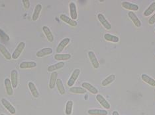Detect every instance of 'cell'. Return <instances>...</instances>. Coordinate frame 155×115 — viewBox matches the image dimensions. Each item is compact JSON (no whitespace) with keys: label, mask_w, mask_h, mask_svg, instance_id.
I'll list each match as a JSON object with an SVG mask.
<instances>
[{"label":"cell","mask_w":155,"mask_h":115,"mask_svg":"<svg viewBox=\"0 0 155 115\" xmlns=\"http://www.w3.org/2000/svg\"><path fill=\"white\" fill-rule=\"evenodd\" d=\"M0 53H1L3 56H4L7 60H11L12 59V55L10 54L7 49L5 46L0 43Z\"/></svg>","instance_id":"19"},{"label":"cell","mask_w":155,"mask_h":115,"mask_svg":"<svg viewBox=\"0 0 155 115\" xmlns=\"http://www.w3.org/2000/svg\"><path fill=\"white\" fill-rule=\"evenodd\" d=\"M81 86L86 90H88V91L92 93V94H97V93H98V90L94 86H92L91 84L88 83V82H84V83L81 84Z\"/></svg>","instance_id":"13"},{"label":"cell","mask_w":155,"mask_h":115,"mask_svg":"<svg viewBox=\"0 0 155 115\" xmlns=\"http://www.w3.org/2000/svg\"><path fill=\"white\" fill-rule=\"evenodd\" d=\"M22 3L23 4V7L25 9H28L30 7V5L31 4H30V1H29V0H23Z\"/></svg>","instance_id":"33"},{"label":"cell","mask_w":155,"mask_h":115,"mask_svg":"<svg viewBox=\"0 0 155 115\" xmlns=\"http://www.w3.org/2000/svg\"><path fill=\"white\" fill-rule=\"evenodd\" d=\"M70 92L73 94H84L86 93V90L81 87H71L70 88Z\"/></svg>","instance_id":"28"},{"label":"cell","mask_w":155,"mask_h":115,"mask_svg":"<svg viewBox=\"0 0 155 115\" xmlns=\"http://www.w3.org/2000/svg\"><path fill=\"white\" fill-rule=\"evenodd\" d=\"M148 23L150 24V25H153L155 23V13L151 16V17L149 19Z\"/></svg>","instance_id":"34"},{"label":"cell","mask_w":155,"mask_h":115,"mask_svg":"<svg viewBox=\"0 0 155 115\" xmlns=\"http://www.w3.org/2000/svg\"><path fill=\"white\" fill-rule=\"evenodd\" d=\"M4 84H5V87L6 89V92L7 95H12L13 94V86L9 78H5L4 80Z\"/></svg>","instance_id":"17"},{"label":"cell","mask_w":155,"mask_h":115,"mask_svg":"<svg viewBox=\"0 0 155 115\" xmlns=\"http://www.w3.org/2000/svg\"><path fill=\"white\" fill-rule=\"evenodd\" d=\"M154 31H155V28H154Z\"/></svg>","instance_id":"37"},{"label":"cell","mask_w":155,"mask_h":115,"mask_svg":"<svg viewBox=\"0 0 155 115\" xmlns=\"http://www.w3.org/2000/svg\"><path fill=\"white\" fill-rule=\"evenodd\" d=\"M89 115H107L108 112L106 110L102 109H89L88 111Z\"/></svg>","instance_id":"24"},{"label":"cell","mask_w":155,"mask_h":115,"mask_svg":"<svg viewBox=\"0 0 155 115\" xmlns=\"http://www.w3.org/2000/svg\"><path fill=\"white\" fill-rule=\"evenodd\" d=\"M154 11H155V2H153L150 5H149L147 9L144 11L143 14L146 16H150Z\"/></svg>","instance_id":"30"},{"label":"cell","mask_w":155,"mask_h":115,"mask_svg":"<svg viewBox=\"0 0 155 115\" xmlns=\"http://www.w3.org/2000/svg\"><path fill=\"white\" fill-rule=\"evenodd\" d=\"M0 115H5V114H0Z\"/></svg>","instance_id":"36"},{"label":"cell","mask_w":155,"mask_h":115,"mask_svg":"<svg viewBox=\"0 0 155 115\" xmlns=\"http://www.w3.org/2000/svg\"><path fill=\"white\" fill-rule=\"evenodd\" d=\"M56 85L57 89H58L60 94H61V95L65 94V92H66V91H65L64 85H63V83H62V81L61 79H60V78L57 79Z\"/></svg>","instance_id":"29"},{"label":"cell","mask_w":155,"mask_h":115,"mask_svg":"<svg viewBox=\"0 0 155 115\" xmlns=\"http://www.w3.org/2000/svg\"><path fill=\"white\" fill-rule=\"evenodd\" d=\"M80 69H75L74 71H73V72L71 76H70L68 81V86L69 87H72L73 85L75 84L76 81L77 80V79L78 78L79 75H80Z\"/></svg>","instance_id":"2"},{"label":"cell","mask_w":155,"mask_h":115,"mask_svg":"<svg viewBox=\"0 0 155 115\" xmlns=\"http://www.w3.org/2000/svg\"><path fill=\"white\" fill-rule=\"evenodd\" d=\"M115 78H116V77H115V75H110L102 81V86H107V85H110V84L112 83L113 82L115 81Z\"/></svg>","instance_id":"26"},{"label":"cell","mask_w":155,"mask_h":115,"mask_svg":"<svg viewBox=\"0 0 155 115\" xmlns=\"http://www.w3.org/2000/svg\"><path fill=\"white\" fill-rule=\"evenodd\" d=\"M43 31L44 32L45 36L47 37L48 42H53L54 41V36L50 28L47 26H44L43 27Z\"/></svg>","instance_id":"15"},{"label":"cell","mask_w":155,"mask_h":115,"mask_svg":"<svg viewBox=\"0 0 155 115\" xmlns=\"http://www.w3.org/2000/svg\"><path fill=\"white\" fill-rule=\"evenodd\" d=\"M37 67V63L34 61H23L19 65V67L21 69L26 68H32Z\"/></svg>","instance_id":"20"},{"label":"cell","mask_w":155,"mask_h":115,"mask_svg":"<svg viewBox=\"0 0 155 115\" xmlns=\"http://www.w3.org/2000/svg\"><path fill=\"white\" fill-rule=\"evenodd\" d=\"M121 6L123 7L124 9L127 10H131L136 11L138 10V6L136 4H131L128 1H123L121 3Z\"/></svg>","instance_id":"12"},{"label":"cell","mask_w":155,"mask_h":115,"mask_svg":"<svg viewBox=\"0 0 155 115\" xmlns=\"http://www.w3.org/2000/svg\"><path fill=\"white\" fill-rule=\"evenodd\" d=\"M71 58V55L70 54H56L54 55V59L58 61H68Z\"/></svg>","instance_id":"25"},{"label":"cell","mask_w":155,"mask_h":115,"mask_svg":"<svg viewBox=\"0 0 155 115\" xmlns=\"http://www.w3.org/2000/svg\"><path fill=\"white\" fill-rule=\"evenodd\" d=\"M88 57L89 59L90 60V62H92V65L93 66V67L94 68H98L99 67V63L98 62V60H97V57L96 56V55L94 53L93 51H89L88 52Z\"/></svg>","instance_id":"7"},{"label":"cell","mask_w":155,"mask_h":115,"mask_svg":"<svg viewBox=\"0 0 155 115\" xmlns=\"http://www.w3.org/2000/svg\"><path fill=\"white\" fill-rule=\"evenodd\" d=\"M104 39L106 41H107V42H113V43H118L119 41V38L118 36L110 34H105L104 35Z\"/></svg>","instance_id":"27"},{"label":"cell","mask_w":155,"mask_h":115,"mask_svg":"<svg viewBox=\"0 0 155 115\" xmlns=\"http://www.w3.org/2000/svg\"><path fill=\"white\" fill-rule=\"evenodd\" d=\"M141 79H142L143 82L149 84V86L155 87V80H154L153 78L150 77L149 76L143 74V75H141Z\"/></svg>","instance_id":"23"},{"label":"cell","mask_w":155,"mask_h":115,"mask_svg":"<svg viewBox=\"0 0 155 115\" xmlns=\"http://www.w3.org/2000/svg\"><path fill=\"white\" fill-rule=\"evenodd\" d=\"M11 82H12L13 88H17L18 86V72L16 70H13L11 72Z\"/></svg>","instance_id":"5"},{"label":"cell","mask_w":155,"mask_h":115,"mask_svg":"<svg viewBox=\"0 0 155 115\" xmlns=\"http://www.w3.org/2000/svg\"><path fill=\"white\" fill-rule=\"evenodd\" d=\"M57 77H58V73L56 72H53L51 73L50 80H49V88L50 89H53L54 88V86H55L56 81H57Z\"/></svg>","instance_id":"18"},{"label":"cell","mask_w":155,"mask_h":115,"mask_svg":"<svg viewBox=\"0 0 155 115\" xmlns=\"http://www.w3.org/2000/svg\"><path fill=\"white\" fill-rule=\"evenodd\" d=\"M42 10V5L40 4H38L35 7L33 13H32V20L33 21H36L38 18H39V15L40 13V11Z\"/></svg>","instance_id":"21"},{"label":"cell","mask_w":155,"mask_h":115,"mask_svg":"<svg viewBox=\"0 0 155 115\" xmlns=\"http://www.w3.org/2000/svg\"><path fill=\"white\" fill-rule=\"evenodd\" d=\"M70 42V38H64V39L62 40L61 42L59 43V44L58 45L56 49V51L57 53H61L62 51H63V49L66 47L67 45Z\"/></svg>","instance_id":"11"},{"label":"cell","mask_w":155,"mask_h":115,"mask_svg":"<svg viewBox=\"0 0 155 115\" xmlns=\"http://www.w3.org/2000/svg\"><path fill=\"white\" fill-rule=\"evenodd\" d=\"M28 87L30 92H31V94L32 95V96L35 98H38L39 97V93L38 92L37 87L35 86L34 83H32V82H29L28 83Z\"/></svg>","instance_id":"16"},{"label":"cell","mask_w":155,"mask_h":115,"mask_svg":"<svg viewBox=\"0 0 155 115\" xmlns=\"http://www.w3.org/2000/svg\"><path fill=\"white\" fill-rule=\"evenodd\" d=\"M53 49L50 48H43L40 49L38 52H37V56L38 57H43L45 56L49 55L53 53Z\"/></svg>","instance_id":"14"},{"label":"cell","mask_w":155,"mask_h":115,"mask_svg":"<svg viewBox=\"0 0 155 115\" xmlns=\"http://www.w3.org/2000/svg\"><path fill=\"white\" fill-rule=\"evenodd\" d=\"M97 19H98L100 23L102 24L103 26L104 27L106 30H110L111 28V24L109 23L107 21V19L105 18L104 15L102 14V13H99V14L97 15Z\"/></svg>","instance_id":"6"},{"label":"cell","mask_w":155,"mask_h":115,"mask_svg":"<svg viewBox=\"0 0 155 115\" xmlns=\"http://www.w3.org/2000/svg\"><path fill=\"white\" fill-rule=\"evenodd\" d=\"M72 107H73V101L69 100L67 101L66 105V109H65V113L66 115H70L72 112Z\"/></svg>","instance_id":"31"},{"label":"cell","mask_w":155,"mask_h":115,"mask_svg":"<svg viewBox=\"0 0 155 115\" xmlns=\"http://www.w3.org/2000/svg\"><path fill=\"white\" fill-rule=\"evenodd\" d=\"M25 42H21L19 43L18 45L17 46V48H16L15 51H13V53L12 54V59L15 60L17 59L21 55V54L22 53L23 49H25Z\"/></svg>","instance_id":"1"},{"label":"cell","mask_w":155,"mask_h":115,"mask_svg":"<svg viewBox=\"0 0 155 115\" xmlns=\"http://www.w3.org/2000/svg\"><path fill=\"white\" fill-rule=\"evenodd\" d=\"M64 66V62H59L56 64L50 65L49 67L47 68V70H48V72H55V70H59V69H61V68H63Z\"/></svg>","instance_id":"22"},{"label":"cell","mask_w":155,"mask_h":115,"mask_svg":"<svg viewBox=\"0 0 155 115\" xmlns=\"http://www.w3.org/2000/svg\"><path fill=\"white\" fill-rule=\"evenodd\" d=\"M96 99L99 103L100 105H101L104 109H107H107H110V107H111L110 104L109 103L108 101L105 99V98L103 97L102 95L97 94L96 95Z\"/></svg>","instance_id":"4"},{"label":"cell","mask_w":155,"mask_h":115,"mask_svg":"<svg viewBox=\"0 0 155 115\" xmlns=\"http://www.w3.org/2000/svg\"><path fill=\"white\" fill-rule=\"evenodd\" d=\"M60 18H61V21L64 22V23H66L68 24H69V25L71 26L75 27L78 25V23L76 21L72 20V18H70L66 15L62 14L61 15H60Z\"/></svg>","instance_id":"10"},{"label":"cell","mask_w":155,"mask_h":115,"mask_svg":"<svg viewBox=\"0 0 155 115\" xmlns=\"http://www.w3.org/2000/svg\"><path fill=\"white\" fill-rule=\"evenodd\" d=\"M0 38H1L2 40L5 41V42H8L9 40V36L6 33H5L2 29L0 28Z\"/></svg>","instance_id":"32"},{"label":"cell","mask_w":155,"mask_h":115,"mask_svg":"<svg viewBox=\"0 0 155 115\" xmlns=\"http://www.w3.org/2000/svg\"><path fill=\"white\" fill-rule=\"evenodd\" d=\"M1 102L2 105L4 106V107L7 109L9 113H10L12 114H15L16 113V110L15 107L10 103V102H9V101L6 99L2 98Z\"/></svg>","instance_id":"3"},{"label":"cell","mask_w":155,"mask_h":115,"mask_svg":"<svg viewBox=\"0 0 155 115\" xmlns=\"http://www.w3.org/2000/svg\"><path fill=\"white\" fill-rule=\"evenodd\" d=\"M112 115H119V114L118 111H113Z\"/></svg>","instance_id":"35"},{"label":"cell","mask_w":155,"mask_h":115,"mask_svg":"<svg viewBox=\"0 0 155 115\" xmlns=\"http://www.w3.org/2000/svg\"><path fill=\"white\" fill-rule=\"evenodd\" d=\"M69 8H70V16L72 20L76 21L78 18V13H77V9L76 5L74 2L70 3L69 4Z\"/></svg>","instance_id":"9"},{"label":"cell","mask_w":155,"mask_h":115,"mask_svg":"<svg viewBox=\"0 0 155 115\" xmlns=\"http://www.w3.org/2000/svg\"><path fill=\"white\" fill-rule=\"evenodd\" d=\"M128 16H129V18L130 19V21L133 22V23L135 24V26L136 27H137V28H140V27L142 26V23H141L139 18L137 17V16L132 11L129 12Z\"/></svg>","instance_id":"8"}]
</instances>
